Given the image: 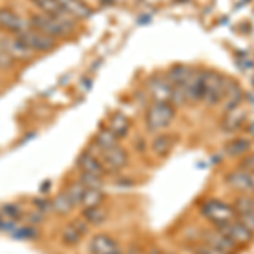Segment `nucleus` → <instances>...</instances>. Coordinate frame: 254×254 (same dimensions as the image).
Returning a JSON list of instances; mask_svg holds the SVG:
<instances>
[{"mask_svg": "<svg viewBox=\"0 0 254 254\" xmlns=\"http://www.w3.org/2000/svg\"><path fill=\"white\" fill-rule=\"evenodd\" d=\"M31 26L34 29H38L44 34L51 36L58 41L60 38H64L69 32L75 31L76 27V20L69 19V17H63V15H48V14H41V12H36V14L31 15L29 19Z\"/></svg>", "mask_w": 254, "mask_h": 254, "instance_id": "f257e3e1", "label": "nucleus"}, {"mask_svg": "<svg viewBox=\"0 0 254 254\" xmlns=\"http://www.w3.org/2000/svg\"><path fill=\"white\" fill-rule=\"evenodd\" d=\"M176 119V107L171 102H153L146 110V129L151 134H159L173 124Z\"/></svg>", "mask_w": 254, "mask_h": 254, "instance_id": "f03ea898", "label": "nucleus"}, {"mask_svg": "<svg viewBox=\"0 0 254 254\" xmlns=\"http://www.w3.org/2000/svg\"><path fill=\"white\" fill-rule=\"evenodd\" d=\"M227 81L229 78L224 76L219 71H203V97L202 104L207 107H217L222 104L225 98V92H227Z\"/></svg>", "mask_w": 254, "mask_h": 254, "instance_id": "7ed1b4c3", "label": "nucleus"}, {"mask_svg": "<svg viewBox=\"0 0 254 254\" xmlns=\"http://www.w3.org/2000/svg\"><path fill=\"white\" fill-rule=\"evenodd\" d=\"M200 214H202L203 219L214 225V227H219V225L236 219L234 207L217 198L205 200V202L200 205Z\"/></svg>", "mask_w": 254, "mask_h": 254, "instance_id": "20e7f679", "label": "nucleus"}, {"mask_svg": "<svg viewBox=\"0 0 254 254\" xmlns=\"http://www.w3.org/2000/svg\"><path fill=\"white\" fill-rule=\"evenodd\" d=\"M17 38L22 41L32 53H48L58 46V41L55 38H51V36L34 29L32 26L27 27V29H24L22 32H19Z\"/></svg>", "mask_w": 254, "mask_h": 254, "instance_id": "39448f33", "label": "nucleus"}, {"mask_svg": "<svg viewBox=\"0 0 254 254\" xmlns=\"http://www.w3.org/2000/svg\"><path fill=\"white\" fill-rule=\"evenodd\" d=\"M224 182L239 195H254V171L236 168L224 176Z\"/></svg>", "mask_w": 254, "mask_h": 254, "instance_id": "423d86ee", "label": "nucleus"}, {"mask_svg": "<svg viewBox=\"0 0 254 254\" xmlns=\"http://www.w3.org/2000/svg\"><path fill=\"white\" fill-rule=\"evenodd\" d=\"M215 229H219L224 236H227L237 248H248V246L254 241L253 232L249 231L248 227H244L237 219L229 220V222L219 225V227H215Z\"/></svg>", "mask_w": 254, "mask_h": 254, "instance_id": "0eeeda50", "label": "nucleus"}, {"mask_svg": "<svg viewBox=\"0 0 254 254\" xmlns=\"http://www.w3.org/2000/svg\"><path fill=\"white\" fill-rule=\"evenodd\" d=\"M31 27L29 19H24L22 15L17 14L14 9L9 7H2L0 9V31H3L5 34L17 36L19 32Z\"/></svg>", "mask_w": 254, "mask_h": 254, "instance_id": "6e6552de", "label": "nucleus"}, {"mask_svg": "<svg viewBox=\"0 0 254 254\" xmlns=\"http://www.w3.org/2000/svg\"><path fill=\"white\" fill-rule=\"evenodd\" d=\"M0 49H2L5 55H9L12 60H29L36 53H32L26 44L20 41L17 36L12 34H0Z\"/></svg>", "mask_w": 254, "mask_h": 254, "instance_id": "1a4fd4ad", "label": "nucleus"}, {"mask_svg": "<svg viewBox=\"0 0 254 254\" xmlns=\"http://www.w3.org/2000/svg\"><path fill=\"white\" fill-rule=\"evenodd\" d=\"M97 154L100 156L107 173L109 171H122L129 165V153H127V149H124L121 144L110 147V149L100 151V153H97Z\"/></svg>", "mask_w": 254, "mask_h": 254, "instance_id": "9d476101", "label": "nucleus"}, {"mask_svg": "<svg viewBox=\"0 0 254 254\" xmlns=\"http://www.w3.org/2000/svg\"><path fill=\"white\" fill-rule=\"evenodd\" d=\"M90 254H124L121 243L114 236L100 232V234L92 236L88 243Z\"/></svg>", "mask_w": 254, "mask_h": 254, "instance_id": "9b49d317", "label": "nucleus"}, {"mask_svg": "<svg viewBox=\"0 0 254 254\" xmlns=\"http://www.w3.org/2000/svg\"><path fill=\"white\" fill-rule=\"evenodd\" d=\"M78 168L81 171V176H93V178H102L107 175L104 163L98 154L93 151H83L78 156Z\"/></svg>", "mask_w": 254, "mask_h": 254, "instance_id": "f8f14e48", "label": "nucleus"}, {"mask_svg": "<svg viewBox=\"0 0 254 254\" xmlns=\"http://www.w3.org/2000/svg\"><path fill=\"white\" fill-rule=\"evenodd\" d=\"M90 225L85 222L83 217L80 219H73L64 225L61 231V243L64 246H76L83 241V237L87 236Z\"/></svg>", "mask_w": 254, "mask_h": 254, "instance_id": "ddd939ff", "label": "nucleus"}, {"mask_svg": "<svg viewBox=\"0 0 254 254\" xmlns=\"http://www.w3.org/2000/svg\"><path fill=\"white\" fill-rule=\"evenodd\" d=\"M248 117H249V112L244 105H239V107H236L232 110H227V112H224L222 122H220V129L227 134H234L246 126Z\"/></svg>", "mask_w": 254, "mask_h": 254, "instance_id": "4468645a", "label": "nucleus"}, {"mask_svg": "<svg viewBox=\"0 0 254 254\" xmlns=\"http://www.w3.org/2000/svg\"><path fill=\"white\" fill-rule=\"evenodd\" d=\"M202 243L212 246V248L219 249V251H222L225 254H234L237 249H239L231 239H229L227 236H224L222 232H220L219 229H215V227L202 232Z\"/></svg>", "mask_w": 254, "mask_h": 254, "instance_id": "2eb2a0df", "label": "nucleus"}, {"mask_svg": "<svg viewBox=\"0 0 254 254\" xmlns=\"http://www.w3.org/2000/svg\"><path fill=\"white\" fill-rule=\"evenodd\" d=\"M176 141H178V137H176L175 134L159 132L153 137V141H151V151H153L154 156L159 159L168 158L171 154V151L175 149Z\"/></svg>", "mask_w": 254, "mask_h": 254, "instance_id": "dca6fc26", "label": "nucleus"}, {"mask_svg": "<svg viewBox=\"0 0 254 254\" xmlns=\"http://www.w3.org/2000/svg\"><path fill=\"white\" fill-rule=\"evenodd\" d=\"M61 9L64 10V14L68 17H71L73 20H83L88 19L92 15V7L88 5V2H83V0H58Z\"/></svg>", "mask_w": 254, "mask_h": 254, "instance_id": "f3484780", "label": "nucleus"}, {"mask_svg": "<svg viewBox=\"0 0 254 254\" xmlns=\"http://www.w3.org/2000/svg\"><path fill=\"white\" fill-rule=\"evenodd\" d=\"M253 149V141L249 137L239 136L234 137L231 141L225 142L224 146V154L225 158H231V159H241L243 156H246L248 153H251Z\"/></svg>", "mask_w": 254, "mask_h": 254, "instance_id": "a211bd4d", "label": "nucleus"}, {"mask_svg": "<svg viewBox=\"0 0 254 254\" xmlns=\"http://www.w3.org/2000/svg\"><path fill=\"white\" fill-rule=\"evenodd\" d=\"M149 93L153 97V102H171V92L173 85L166 80V76H154L149 81Z\"/></svg>", "mask_w": 254, "mask_h": 254, "instance_id": "6ab92c4d", "label": "nucleus"}, {"mask_svg": "<svg viewBox=\"0 0 254 254\" xmlns=\"http://www.w3.org/2000/svg\"><path fill=\"white\" fill-rule=\"evenodd\" d=\"M81 217H83V220L87 222L88 225H102L107 222L109 219V210L104 207V203H100V205H95V207H88V208H83L81 210Z\"/></svg>", "mask_w": 254, "mask_h": 254, "instance_id": "aec40b11", "label": "nucleus"}, {"mask_svg": "<svg viewBox=\"0 0 254 254\" xmlns=\"http://www.w3.org/2000/svg\"><path fill=\"white\" fill-rule=\"evenodd\" d=\"M109 129L112 130L114 134L119 137V139H122V137H126L127 134L130 132V127H132V122H130V119L126 116V114H122V112H117V114H114L112 117H110V121H109Z\"/></svg>", "mask_w": 254, "mask_h": 254, "instance_id": "412c9836", "label": "nucleus"}, {"mask_svg": "<svg viewBox=\"0 0 254 254\" xmlns=\"http://www.w3.org/2000/svg\"><path fill=\"white\" fill-rule=\"evenodd\" d=\"M73 208H75V203H73L71 196L68 195L66 190L60 191V193L51 200V210L55 212V214H58L60 217L71 214Z\"/></svg>", "mask_w": 254, "mask_h": 254, "instance_id": "4be33fe9", "label": "nucleus"}, {"mask_svg": "<svg viewBox=\"0 0 254 254\" xmlns=\"http://www.w3.org/2000/svg\"><path fill=\"white\" fill-rule=\"evenodd\" d=\"M93 144L97 147V153H100V151L110 149V147L121 144V139H119L109 127H104V129H100L97 132L95 139H93Z\"/></svg>", "mask_w": 254, "mask_h": 254, "instance_id": "5701e85b", "label": "nucleus"}, {"mask_svg": "<svg viewBox=\"0 0 254 254\" xmlns=\"http://www.w3.org/2000/svg\"><path fill=\"white\" fill-rule=\"evenodd\" d=\"M191 73H193V69L190 66H187V64H176V66L168 69V73L165 76L173 87H178V85H183L188 78H190Z\"/></svg>", "mask_w": 254, "mask_h": 254, "instance_id": "b1692460", "label": "nucleus"}, {"mask_svg": "<svg viewBox=\"0 0 254 254\" xmlns=\"http://www.w3.org/2000/svg\"><path fill=\"white\" fill-rule=\"evenodd\" d=\"M105 200V195L102 191V188H92V187H87L85 185V190H83V196H81V202H80V208H88V207H95V205H100L104 203Z\"/></svg>", "mask_w": 254, "mask_h": 254, "instance_id": "393cba45", "label": "nucleus"}, {"mask_svg": "<svg viewBox=\"0 0 254 254\" xmlns=\"http://www.w3.org/2000/svg\"><path fill=\"white\" fill-rule=\"evenodd\" d=\"M32 5L38 9L41 14H48V15H63V17H68L64 14V10L61 9L58 0H31ZM71 19V17H69Z\"/></svg>", "mask_w": 254, "mask_h": 254, "instance_id": "a878e982", "label": "nucleus"}, {"mask_svg": "<svg viewBox=\"0 0 254 254\" xmlns=\"http://www.w3.org/2000/svg\"><path fill=\"white\" fill-rule=\"evenodd\" d=\"M234 212L239 215H253L254 214V195H237L234 198Z\"/></svg>", "mask_w": 254, "mask_h": 254, "instance_id": "bb28decb", "label": "nucleus"}, {"mask_svg": "<svg viewBox=\"0 0 254 254\" xmlns=\"http://www.w3.org/2000/svg\"><path fill=\"white\" fill-rule=\"evenodd\" d=\"M191 253H193V254H225L222 251H219V249L212 248V246L202 243V241H200L198 244H195L193 248H191Z\"/></svg>", "mask_w": 254, "mask_h": 254, "instance_id": "cd10ccee", "label": "nucleus"}, {"mask_svg": "<svg viewBox=\"0 0 254 254\" xmlns=\"http://www.w3.org/2000/svg\"><path fill=\"white\" fill-rule=\"evenodd\" d=\"M237 168H243V170H248V171H254V153H248L246 156L241 158Z\"/></svg>", "mask_w": 254, "mask_h": 254, "instance_id": "c85d7f7f", "label": "nucleus"}, {"mask_svg": "<svg viewBox=\"0 0 254 254\" xmlns=\"http://www.w3.org/2000/svg\"><path fill=\"white\" fill-rule=\"evenodd\" d=\"M9 225H12V224L5 219V217H3L2 208H0V229H5V227H9Z\"/></svg>", "mask_w": 254, "mask_h": 254, "instance_id": "c756f323", "label": "nucleus"}, {"mask_svg": "<svg viewBox=\"0 0 254 254\" xmlns=\"http://www.w3.org/2000/svg\"><path fill=\"white\" fill-rule=\"evenodd\" d=\"M124 254H144V253H142V249L134 248V246H132V248H129V249H127V251H126Z\"/></svg>", "mask_w": 254, "mask_h": 254, "instance_id": "7c9ffc66", "label": "nucleus"}, {"mask_svg": "<svg viewBox=\"0 0 254 254\" xmlns=\"http://www.w3.org/2000/svg\"><path fill=\"white\" fill-rule=\"evenodd\" d=\"M147 254H165V253H163L159 248H153V249H149V253Z\"/></svg>", "mask_w": 254, "mask_h": 254, "instance_id": "2f4dec72", "label": "nucleus"}, {"mask_svg": "<svg viewBox=\"0 0 254 254\" xmlns=\"http://www.w3.org/2000/svg\"><path fill=\"white\" fill-rule=\"evenodd\" d=\"M95 2H98V3H104V5H105V3H110V2H112V0H95Z\"/></svg>", "mask_w": 254, "mask_h": 254, "instance_id": "473e14b6", "label": "nucleus"}, {"mask_svg": "<svg viewBox=\"0 0 254 254\" xmlns=\"http://www.w3.org/2000/svg\"><path fill=\"white\" fill-rule=\"evenodd\" d=\"M83 2H88V0H83Z\"/></svg>", "mask_w": 254, "mask_h": 254, "instance_id": "72a5a7b5", "label": "nucleus"}, {"mask_svg": "<svg viewBox=\"0 0 254 254\" xmlns=\"http://www.w3.org/2000/svg\"><path fill=\"white\" fill-rule=\"evenodd\" d=\"M170 254H175V253H170Z\"/></svg>", "mask_w": 254, "mask_h": 254, "instance_id": "f704fd0d", "label": "nucleus"}, {"mask_svg": "<svg viewBox=\"0 0 254 254\" xmlns=\"http://www.w3.org/2000/svg\"><path fill=\"white\" fill-rule=\"evenodd\" d=\"M0 51H2V49H0Z\"/></svg>", "mask_w": 254, "mask_h": 254, "instance_id": "c9c22d12", "label": "nucleus"}]
</instances>
